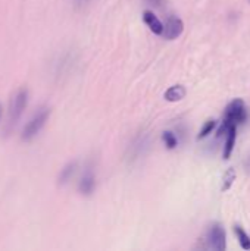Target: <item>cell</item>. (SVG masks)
I'll list each match as a JSON object with an SVG mask.
<instances>
[{
	"instance_id": "cell-13",
	"label": "cell",
	"mask_w": 250,
	"mask_h": 251,
	"mask_svg": "<svg viewBox=\"0 0 250 251\" xmlns=\"http://www.w3.org/2000/svg\"><path fill=\"white\" fill-rule=\"evenodd\" d=\"M236 234H237V238H239V243H240V246H242L245 250H249L250 238L248 237V234L243 231V228H240V226H236Z\"/></svg>"
},
{
	"instance_id": "cell-15",
	"label": "cell",
	"mask_w": 250,
	"mask_h": 251,
	"mask_svg": "<svg viewBox=\"0 0 250 251\" xmlns=\"http://www.w3.org/2000/svg\"><path fill=\"white\" fill-rule=\"evenodd\" d=\"M215 125H217V122L214 121V119H211V121H208L205 125H203V128L200 129V132H199V140H202V138H205L208 134H211L212 132V129L215 128Z\"/></svg>"
},
{
	"instance_id": "cell-4",
	"label": "cell",
	"mask_w": 250,
	"mask_h": 251,
	"mask_svg": "<svg viewBox=\"0 0 250 251\" xmlns=\"http://www.w3.org/2000/svg\"><path fill=\"white\" fill-rule=\"evenodd\" d=\"M184 31V24L183 21L178 18V16H169L167 19V24L164 25V32L162 35L167 38V40H175L178 38Z\"/></svg>"
},
{
	"instance_id": "cell-2",
	"label": "cell",
	"mask_w": 250,
	"mask_h": 251,
	"mask_svg": "<svg viewBox=\"0 0 250 251\" xmlns=\"http://www.w3.org/2000/svg\"><path fill=\"white\" fill-rule=\"evenodd\" d=\"M248 118V112H246V104L242 99H236L233 100L227 109H225V115H224V122H227L228 125H240L246 121Z\"/></svg>"
},
{
	"instance_id": "cell-11",
	"label": "cell",
	"mask_w": 250,
	"mask_h": 251,
	"mask_svg": "<svg viewBox=\"0 0 250 251\" xmlns=\"http://www.w3.org/2000/svg\"><path fill=\"white\" fill-rule=\"evenodd\" d=\"M146 146H147L146 138H139V140L134 141V144L131 146V151H133V154L136 156L134 159H137L139 156H141V153H144V147H146Z\"/></svg>"
},
{
	"instance_id": "cell-3",
	"label": "cell",
	"mask_w": 250,
	"mask_h": 251,
	"mask_svg": "<svg viewBox=\"0 0 250 251\" xmlns=\"http://www.w3.org/2000/svg\"><path fill=\"white\" fill-rule=\"evenodd\" d=\"M27 104H28V91L25 88H22L16 93V96L12 100L10 110H9V128L16 125V122L19 121V118L22 116V113L27 107Z\"/></svg>"
},
{
	"instance_id": "cell-12",
	"label": "cell",
	"mask_w": 250,
	"mask_h": 251,
	"mask_svg": "<svg viewBox=\"0 0 250 251\" xmlns=\"http://www.w3.org/2000/svg\"><path fill=\"white\" fill-rule=\"evenodd\" d=\"M162 140H164V143H165L167 149H169V150L175 149V147H177V144H178L177 137H175V135H174V132H171V131H165V132L162 134Z\"/></svg>"
},
{
	"instance_id": "cell-10",
	"label": "cell",
	"mask_w": 250,
	"mask_h": 251,
	"mask_svg": "<svg viewBox=\"0 0 250 251\" xmlns=\"http://www.w3.org/2000/svg\"><path fill=\"white\" fill-rule=\"evenodd\" d=\"M186 97V88L183 85H172L165 91V100L168 101H180Z\"/></svg>"
},
{
	"instance_id": "cell-14",
	"label": "cell",
	"mask_w": 250,
	"mask_h": 251,
	"mask_svg": "<svg viewBox=\"0 0 250 251\" xmlns=\"http://www.w3.org/2000/svg\"><path fill=\"white\" fill-rule=\"evenodd\" d=\"M234 179H236V171L233 169V168H230L227 172H225V175H224V185H222V190L224 191H227V190H230L231 188V185H233V182H234Z\"/></svg>"
},
{
	"instance_id": "cell-1",
	"label": "cell",
	"mask_w": 250,
	"mask_h": 251,
	"mask_svg": "<svg viewBox=\"0 0 250 251\" xmlns=\"http://www.w3.org/2000/svg\"><path fill=\"white\" fill-rule=\"evenodd\" d=\"M50 116V109L49 107H40L34 116L28 121V124L25 125L24 131H22V140L24 141H29L34 137H37V134L43 129V126L46 125L47 119Z\"/></svg>"
},
{
	"instance_id": "cell-7",
	"label": "cell",
	"mask_w": 250,
	"mask_h": 251,
	"mask_svg": "<svg viewBox=\"0 0 250 251\" xmlns=\"http://www.w3.org/2000/svg\"><path fill=\"white\" fill-rule=\"evenodd\" d=\"M143 21L146 22V25L149 26V29H150L152 32H155V34H158V35H162V32H164V24L159 21V18H158L153 12L146 10V12L143 13Z\"/></svg>"
},
{
	"instance_id": "cell-6",
	"label": "cell",
	"mask_w": 250,
	"mask_h": 251,
	"mask_svg": "<svg viewBox=\"0 0 250 251\" xmlns=\"http://www.w3.org/2000/svg\"><path fill=\"white\" fill-rule=\"evenodd\" d=\"M94 188H96V175L91 169H87L78 184V190L83 196L88 197L94 193Z\"/></svg>"
},
{
	"instance_id": "cell-9",
	"label": "cell",
	"mask_w": 250,
	"mask_h": 251,
	"mask_svg": "<svg viewBox=\"0 0 250 251\" xmlns=\"http://www.w3.org/2000/svg\"><path fill=\"white\" fill-rule=\"evenodd\" d=\"M237 132V126L236 125H231L225 134L227 140H225V146H224V159H228L233 153V149H234V144H236V134Z\"/></svg>"
},
{
	"instance_id": "cell-17",
	"label": "cell",
	"mask_w": 250,
	"mask_h": 251,
	"mask_svg": "<svg viewBox=\"0 0 250 251\" xmlns=\"http://www.w3.org/2000/svg\"><path fill=\"white\" fill-rule=\"evenodd\" d=\"M0 116H1V107H0Z\"/></svg>"
},
{
	"instance_id": "cell-5",
	"label": "cell",
	"mask_w": 250,
	"mask_h": 251,
	"mask_svg": "<svg viewBox=\"0 0 250 251\" xmlns=\"http://www.w3.org/2000/svg\"><path fill=\"white\" fill-rule=\"evenodd\" d=\"M208 240H209V244L214 250L217 251H224L227 249V243H225V231L221 225L215 224L212 225V228L209 229V234H208Z\"/></svg>"
},
{
	"instance_id": "cell-16",
	"label": "cell",
	"mask_w": 250,
	"mask_h": 251,
	"mask_svg": "<svg viewBox=\"0 0 250 251\" xmlns=\"http://www.w3.org/2000/svg\"><path fill=\"white\" fill-rule=\"evenodd\" d=\"M146 3H149L150 6H155V7H162L164 6V0H146Z\"/></svg>"
},
{
	"instance_id": "cell-8",
	"label": "cell",
	"mask_w": 250,
	"mask_h": 251,
	"mask_svg": "<svg viewBox=\"0 0 250 251\" xmlns=\"http://www.w3.org/2000/svg\"><path fill=\"white\" fill-rule=\"evenodd\" d=\"M77 168H78V163H77V162H69L68 165H65L63 169H60V174H59V178H57L59 185L68 184V182L71 181V178L75 175Z\"/></svg>"
}]
</instances>
